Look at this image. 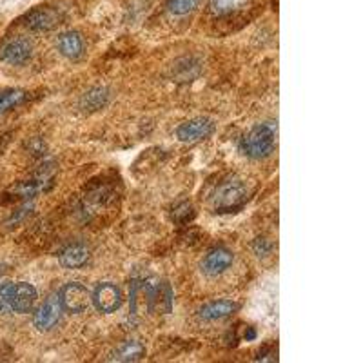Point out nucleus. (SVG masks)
<instances>
[{"mask_svg": "<svg viewBox=\"0 0 363 363\" xmlns=\"http://www.w3.org/2000/svg\"><path fill=\"white\" fill-rule=\"evenodd\" d=\"M278 127L272 122H265V124H258L253 127L249 133L242 139L240 144V151L249 158H265L271 155V151L276 146Z\"/></svg>", "mask_w": 363, "mask_h": 363, "instance_id": "1", "label": "nucleus"}, {"mask_svg": "<svg viewBox=\"0 0 363 363\" xmlns=\"http://www.w3.org/2000/svg\"><path fill=\"white\" fill-rule=\"evenodd\" d=\"M247 202V187L238 178H227L212 195V208L217 212H233Z\"/></svg>", "mask_w": 363, "mask_h": 363, "instance_id": "2", "label": "nucleus"}, {"mask_svg": "<svg viewBox=\"0 0 363 363\" xmlns=\"http://www.w3.org/2000/svg\"><path fill=\"white\" fill-rule=\"evenodd\" d=\"M158 280H133L129 291V307L133 316L155 312V298L158 291Z\"/></svg>", "mask_w": 363, "mask_h": 363, "instance_id": "3", "label": "nucleus"}, {"mask_svg": "<svg viewBox=\"0 0 363 363\" xmlns=\"http://www.w3.org/2000/svg\"><path fill=\"white\" fill-rule=\"evenodd\" d=\"M4 298L6 307L15 312H20V314H26L35 307L39 293L27 281H17V284H4Z\"/></svg>", "mask_w": 363, "mask_h": 363, "instance_id": "4", "label": "nucleus"}, {"mask_svg": "<svg viewBox=\"0 0 363 363\" xmlns=\"http://www.w3.org/2000/svg\"><path fill=\"white\" fill-rule=\"evenodd\" d=\"M58 300L62 303V309L73 314H80V312L87 311L91 303V294L86 286L78 284V281H70L58 293Z\"/></svg>", "mask_w": 363, "mask_h": 363, "instance_id": "5", "label": "nucleus"}, {"mask_svg": "<svg viewBox=\"0 0 363 363\" xmlns=\"http://www.w3.org/2000/svg\"><path fill=\"white\" fill-rule=\"evenodd\" d=\"M62 312H64V309H62V303L58 300V294H51L37 309L35 316H33V324H35V327L39 329L40 333H48L60 321Z\"/></svg>", "mask_w": 363, "mask_h": 363, "instance_id": "6", "label": "nucleus"}, {"mask_svg": "<svg viewBox=\"0 0 363 363\" xmlns=\"http://www.w3.org/2000/svg\"><path fill=\"white\" fill-rule=\"evenodd\" d=\"M91 302L95 303V307L98 309L100 312H115L120 309L122 302V291L120 287H117L111 281H104V284H98L91 294Z\"/></svg>", "mask_w": 363, "mask_h": 363, "instance_id": "7", "label": "nucleus"}, {"mask_svg": "<svg viewBox=\"0 0 363 363\" xmlns=\"http://www.w3.org/2000/svg\"><path fill=\"white\" fill-rule=\"evenodd\" d=\"M212 133H215V122L203 117L184 122L177 129L178 140L184 144L202 142V140L209 139Z\"/></svg>", "mask_w": 363, "mask_h": 363, "instance_id": "8", "label": "nucleus"}, {"mask_svg": "<svg viewBox=\"0 0 363 363\" xmlns=\"http://www.w3.org/2000/svg\"><path fill=\"white\" fill-rule=\"evenodd\" d=\"M233 251H229L227 247H215V249H211L208 255L203 256L202 271L211 278L220 276V274H224L233 265Z\"/></svg>", "mask_w": 363, "mask_h": 363, "instance_id": "9", "label": "nucleus"}, {"mask_svg": "<svg viewBox=\"0 0 363 363\" xmlns=\"http://www.w3.org/2000/svg\"><path fill=\"white\" fill-rule=\"evenodd\" d=\"M58 24H60V13L51 8H35L24 17V26L37 33L51 31Z\"/></svg>", "mask_w": 363, "mask_h": 363, "instance_id": "10", "label": "nucleus"}, {"mask_svg": "<svg viewBox=\"0 0 363 363\" xmlns=\"http://www.w3.org/2000/svg\"><path fill=\"white\" fill-rule=\"evenodd\" d=\"M33 55V46L27 39H13L0 49V58L11 65L26 64Z\"/></svg>", "mask_w": 363, "mask_h": 363, "instance_id": "11", "label": "nucleus"}, {"mask_svg": "<svg viewBox=\"0 0 363 363\" xmlns=\"http://www.w3.org/2000/svg\"><path fill=\"white\" fill-rule=\"evenodd\" d=\"M238 309H240V305L236 302H233V300H217V302L205 303L198 311V316L205 321H217L234 314Z\"/></svg>", "mask_w": 363, "mask_h": 363, "instance_id": "12", "label": "nucleus"}, {"mask_svg": "<svg viewBox=\"0 0 363 363\" xmlns=\"http://www.w3.org/2000/svg\"><path fill=\"white\" fill-rule=\"evenodd\" d=\"M109 89L104 86H96V87H91L89 91H86L78 102V108L82 109L84 113H95L100 111V109H104L109 102Z\"/></svg>", "mask_w": 363, "mask_h": 363, "instance_id": "13", "label": "nucleus"}, {"mask_svg": "<svg viewBox=\"0 0 363 363\" xmlns=\"http://www.w3.org/2000/svg\"><path fill=\"white\" fill-rule=\"evenodd\" d=\"M58 51L62 56L70 58V60H77L84 53V40L78 31H65L58 37Z\"/></svg>", "mask_w": 363, "mask_h": 363, "instance_id": "14", "label": "nucleus"}, {"mask_svg": "<svg viewBox=\"0 0 363 363\" xmlns=\"http://www.w3.org/2000/svg\"><path fill=\"white\" fill-rule=\"evenodd\" d=\"M89 249L84 243H71L60 253V264L65 269H80L89 262Z\"/></svg>", "mask_w": 363, "mask_h": 363, "instance_id": "15", "label": "nucleus"}, {"mask_svg": "<svg viewBox=\"0 0 363 363\" xmlns=\"http://www.w3.org/2000/svg\"><path fill=\"white\" fill-rule=\"evenodd\" d=\"M146 355V347L142 345L140 342L136 340H127V342L122 343L111 356H109V362H124V363H129V362H139V359L144 358Z\"/></svg>", "mask_w": 363, "mask_h": 363, "instance_id": "16", "label": "nucleus"}, {"mask_svg": "<svg viewBox=\"0 0 363 363\" xmlns=\"http://www.w3.org/2000/svg\"><path fill=\"white\" fill-rule=\"evenodd\" d=\"M249 6V0H209V9L215 17H231L243 11Z\"/></svg>", "mask_w": 363, "mask_h": 363, "instance_id": "17", "label": "nucleus"}, {"mask_svg": "<svg viewBox=\"0 0 363 363\" xmlns=\"http://www.w3.org/2000/svg\"><path fill=\"white\" fill-rule=\"evenodd\" d=\"M26 91L22 89H8L0 91V115H4L9 109L20 106L26 100Z\"/></svg>", "mask_w": 363, "mask_h": 363, "instance_id": "18", "label": "nucleus"}, {"mask_svg": "<svg viewBox=\"0 0 363 363\" xmlns=\"http://www.w3.org/2000/svg\"><path fill=\"white\" fill-rule=\"evenodd\" d=\"M198 2L200 0H167L165 8L174 17H184V15L193 13L198 8Z\"/></svg>", "mask_w": 363, "mask_h": 363, "instance_id": "19", "label": "nucleus"}, {"mask_svg": "<svg viewBox=\"0 0 363 363\" xmlns=\"http://www.w3.org/2000/svg\"><path fill=\"white\" fill-rule=\"evenodd\" d=\"M193 218H195V211H193V205L189 202L178 203L173 209V220L177 224H189Z\"/></svg>", "mask_w": 363, "mask_h": 363, "instance_id": "20", "label": "nucleus"}, {"mask_svg": "<svg viewBox=\"0 0 363 363\" xmlns=\"http://www.w3.org/2000/svg\"><path fill=\"white\" fill-rule=\"evenodd\" d=\"M272 246L269 243L267 238H256L253 242V251H255L256 256H267L271 253Z\"/></svg>", "mask_w": 363, "mask_h": 363, "instance_id": "21", "label": "nucleus"}, {"mask_svg": "<svg viewBox=\"0 0 363 363\" xmlns=\"http://www.w3.org/2000/svg\"><path fill=\"white\" fill-rule=\"evenodd\" d=\"M6 298H4V284H0V311H4Z\"/></svg>", "mask_w": 363, "mask_h": 363, "instance_id": "22", "label": "nucleus"}, {"mask_svg": "<svg viewBox=\"0 0 363 363\" xmlns=\"http://www.w3.org/2000/svg\"><path fill=\"white\" fill-rule=\"evenodd\" d=\"M256 338V331L253 327H247V331H246V340L247 342H251V340H255Z\"/></svg>", "mask_w": 363, "mask_h": 363, "instance_id": "23", "label": "nucleus"}]
</instances>
